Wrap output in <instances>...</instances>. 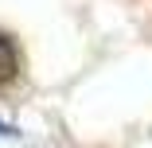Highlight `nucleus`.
<instances>
[{"label":"nucleus","mask_w":152,"mask_h":148,"mask_svg":"<svg viewBox=\"0 0 152 148\" xmlns=\"http://www.w3.org/2000/svg\"><path fill=\"white\" fill-rule=\"evenodd\" d=\"M0 136H16V129L12 125H0Z\"/></svg>","instance_id":"f03ea898"},{"label":"nucleus","mask_w":152,"mask_h":148,"mask_svg":"<svg viewBox=\"0 0 152 148\" xmlns=\"http://www.w3.org/2000/svg\"><path fill=\"white\" fill-rule=\"evenodd\" d=\"M12 74H16V47L8 35H0V82L12 78Z\"/></svg>","instance_id":"f257e3e1"}]
</instances>
